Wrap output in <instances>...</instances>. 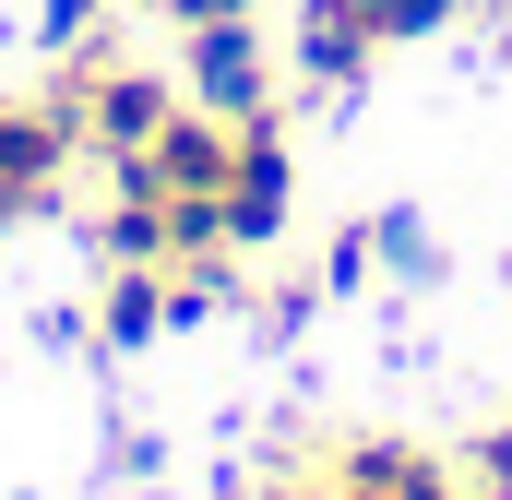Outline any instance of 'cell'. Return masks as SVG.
<instances>
[{
    "label": "cell",
    "instance_id": "cell-11",
    "mask_svg": "<svg viewBox=\"0 0 512 500\" xmlns=\"http://www.w3.org/2000/svg\"><path fill=\"white\" fill-rule=\"evenodd\" d=\"M96 12H108V0H36V24H48V48H84V36H96Z\"/></svg>",
    "mask_w": 512,
    "mask_h": 500
},
{
    "label": "cell",
    "instance_id": "cell-12",
    "mask_svg": "<svg viewBox=\"0 0 512 500\" xmlns=\"http://www.w3.org/2000/svg\"><path fill=\"white\" fill-rule=\"evenodd\" d=\"M322 286H334V298H346V286H370V227H346V239L322 250Z\"/></svg>",
    "mask_w": 512,
    "mask_h": 500
},
{
    "label": "cell",
    "instance_id": "cell-9",
    "mask_svg": "<svg viewBox=\"0 0 512 500\" xmlns=\"http://www.w3.org/2000/svg\"><path fill=\"white\" fill-rule=\"evenodd\" d=\"M370 262H393V274H429L441 250H429V227H417V215H370Z\"/></svg>",
    "mask_w": 512,
    "mask_h": 500
},
{
    "label": "cell",
    "instance_id": "cell-2",
    "mask_svg": "<svg viewBox=\"0 0 512 500\" xmlns=\"http://www.w3.org/2000/svg\"><path fill=\"white\" fill-rule=\"evenodd\" d=\"M72 155H84V131H72V108H60V96H0V227L60 215Z\"/></svg>",
    "mask_w": 512,
    "mask_h": 500
},
{
    "label": "cell",
    "instance_id": "cell-13",
    "mask_svg": "<svg viewBox=\"0 0 512 500\" xmlns=\"http://www.w3.org/2000/svg\"><path fill=\"white\" fill-rule=\"evenodd\" d=\"M262 500H334V477H274Z\"/></svg>",
    "mask_w": 512,
    "mask_h": 500
},
{
    "label": "cell",
    "instance_id": "cell-4",
    "mask_svg": "<svg viewBox=\"0 0 512 500\" xmlns=\"http://www.w3.org/2000/svg\"><path fill=\"white\" fill-rule=\"evenodd\" d=\"M227 250H274L286 239V215H298V155H286V120L262 108V120H239V167H227Z\"/></svg>",
    "mask_w": 512,
    "mask_h": 500
},
{
    "label": "cell",
    "instance_id": "cell-10",
    "mask_svg": "<svg viewBox=\"0 0 512 500\" xmlns=\"http://www.w3.org/2000/svg\"><path fill=\"white\" fill-rule=\"evenodd\" d=\"M465 500H512V417H501V429H477V453H465Z\"/></svg>",
    "mask_w": 512,
    "mask_h": 500
},
{
    "label": "cell",
    "instance_id": "cell-14",
    "mask_svg": "<svg viewBox=\"0 0 512 500\" xmlns=\"http://www.w3.org/2000/svg\"><path fill=\"white\" fill-rule=\"evenodd\" d=\"M131 12H167V24H179V0H131Z\"/></svg>",
    "mask_w": 512,
    "mask_h": 500
},
{
    "label": "cell",
    "instance_id": "cell-8",
    "mask_svg": "<svg viewBox=\"0 0 512 500\" xmlns=\"http://www.w3.org/2000/svg\"><path fill=\"white\" fill-rule=\"evenodd\" d=\"M453 12H465V0H358V24H370L382 48H417V36H441Z\"/></svg>",
    "mask_w": 512,
    "mask_h": 500
},
{
    "label": "cell",
    "instance_id": "cell-6",
    "mask_svg": "<svg viewBox=\"0 0 512 500\" xmlns=\"http://www.w3.org/2000/svg\"><path fill=\"white\" fill-rule=\"evenodd\" d=\"M370 60H382V36L358 24V0H298L286 72H298L310 96H358V84H370Z\"/></svg>",
    "mask_w": 512,
    "mask_h": 500
},
{
    "label": "cell",
    "instance_id": "cell-7",
    "mask_svg": "<svg viewBox=\"0 0 512 500\" xmlns=\"http://www.w3.org/2000/svg\"><path fill=\"white\" fill-rule=\"evenodd\" d=\"M179 322V298H167V262H108V286H96V346L131 358V346H155Z\"/></svg>",
    "mask_w": 512,
    "mask_h": 500
},
{
    "label": "cell",
    "instance_id": "cell-5",
    "mask_svg": "<svg viewBox=\"0 0 512 500\" xmlns=\"http://www.w3.org/2000/svg\"><path fill=\"white\" fill-rule=\"evenodd\" d=\"M322 477H334V500H465V477H453L429 441H405V429H358V441H334Z\"/></svg>",
    "mask_w": 512,
    "mask_h": 500
},
{
    "label": "cell",
    "instance_id": "cell-1",
    "mask_svg": "<svg viewBox=\"0 0 512 500\" xmlns=\"http://www.w3.org/2000/svg\"><path fill=\"white\" fill-rule=\"evenodd\" d=\"M48 96L72 108V131H84V155H143L155 131L179 120V72H155V60H120L108 36H84V48H60V72H48Z\"/></svg>",
    "mask_w": 512,
    "mask_h": 500
},
{
    "label": "cell",
    "instance_id": "cell-3",
    "mask_svg": "<svg viewBox=\"0 0 512 500\" xmlns=\"http://www.w3.org/2000/svg\"><path fill=\"white\" fill-rule=\"evenodd\" d=\"M179 96L215 108V120H262V108H274V48H262L251 12H227V24H179Z\"/></svg>",
    "mask_w": 512,
    "mask_h": 500
}]
</instances>
